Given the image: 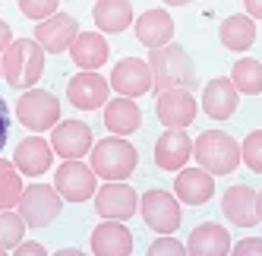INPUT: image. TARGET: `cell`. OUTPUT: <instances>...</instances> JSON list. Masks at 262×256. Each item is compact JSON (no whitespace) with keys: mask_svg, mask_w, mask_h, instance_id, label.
<instances>
[{"mask_svg":"<svg viewBox=\"0 0 262 256\" xmlns=\"http://www.w3.org/2000/svg\"><path fill=\"white\" fill-rule=\"evenodd\" d=\"M92 250L98 256H126L133 250V234L120 225V218H107L92 231Z\"/></svg>","mask_w":262,"mask_h":256,"instance_id":"16","label":"cell"},{"mask_svg":"<svg viewBox=\"0 0 262 256\" xmlns=\"http://www.w3.org/2000/svg\"><path fill=\"white\" fill-rule=\"evenodd\" d=\"M218 38L221 45L228 48V51H247L253 41H256V23H253V16H228V19L221 23L218 29Z\"/></svg>","mask_w":262,"mask_h":256,"instance_id":"25","label":"cell"},{"mask_svg":"<svg viewBox=\"0 0 262 256\" xmlns=\"http://www.w3.org/2000/svg\"><path fill=\"white\" fill-rule=\"evenodd\" d=\"M57 4L60 0H19V10L29 16V19L41 23V19H48V16L57 13Z\"/></svg>","mask_w":262,"mask_h":256,"instance_id":"31","label":"cell"},{"mask_svg":"<svg viewBox=\"0 0 262 256\" xmlns=\"http://www.w3.org/2000/svg\"><path fill=\"white\" fill-rule=\"evenodd\" d=\"M202 111L212 120H228L237 111V86L224 76L212 79L202 92Z\"/></svg>","mask_w":262,"mask_h":256,"instance_id":"20","label":"cell"},{"mask_svg":"<svg viewBox=\"0 0 262 256\" xmlns=\"http://www.w3.org/2000/svg\"><path fill=\"white\" fill-rule=\"evenodd\" d=\"M139 209H142L145 225L158 234H174L180 228V206L167 190H145Z\"/></svg>","mask_w":262,"mask_h":256,"instance_id":"8","label":"cell"},{"mask_svg":"<svg viewBox=\"0 0 262 256\" xmlns=\"http://www.w3.org/2000/svg\"><path fill=\"white\" fill-rule=\"evenodd\" d=\"M256 212H259V222H262V190L256 193Z\"/></svg>","mask_w":262,"mask_h":256,"instance_id":"38","label":"cell"},{"mask_svg":"<svg viewBox=\"0 0 262 256\" xmlns=\"http://www.w3.org/2000/svg\"><path fill=\"white\" fill-rule=\"evenodd\" d=\"M136 161H139L136 149L123 136H107L92 149V171L101 180H126L136 171Z\"/></svg>","mask_w":262,"mask_h":256,"instance_id":"3","label":"cell"},{"mask_svg":"<svg viewBox=\"0 0 262 256\" xmlns=\"http://www.w3.org/2000/svg\"><path fill=\"white\" fill-rule=\"evenodd\" d=\"M23 234H26V218L10 209H0V253L16 250L23 244Z\"/></svg>","mask_w":262,"mask_h":256,"instance_id":"29","label":"cell"},{"mask_svg":"<svg viewBox=\"0 0 262 256\" xmlns=\"http://www.w3.org/2000/svg\"><path fill=\"white\" fill-rule=\"evenodd\" d=\"M10 45H13V32H10V26L4 19H0V54H4Z\"/></svg>","mask_w":262,"mask_h":256,"instance_id":"36","label":"cell"},{"mask_svg":"<svg viewBox=\"0 0 262 256\" xmlns=\"http://www.w3.org/2000/svg\"><path fill=\"white\" fill-rule=\"evenodd\" d=\"M237 256H262V237H247L237 247H231Z\"/></svg>","mask_w":262,"mask_h":256,"instance_id":"33","label":"cell"},{"mask_svg":"<svg viewBox=\"0 0 262 256\" xmlns=\"http://www.w3.org/2000/svg\"><path fill=\"white\" fill-rule=\"evenodd\" d=\"M186 250L193 256H224L231 250V234L218 222H202L193 228L190 241H186Z\"/></svg>","mask_w":262,"mask_h":256,"instance_id":"22","label":"cell"},{"mask_svg":"<svg viewBox=\"0 0 262 256\" xmlns=\"http://www.w3.org/2000/svg\"><path fill=\"white\" fill-rule=\"evenodd\" d=\"M155 114L167 130H183L196 120V98L190 89H164L158 92Z\"/></svg>","mask_w":262,"mask_h":256,"instance_id":"9","label":"cell"},{"mask_svg":"<svg viewBox=\"0 0 262 256\" xmlns=\"http://www.w3.org/2000/svg\"><path fill=\"white\" fill-rule=\"evenodd\" d=\"M0 76H4V60H0Z\"/></svg>","mask_w":262,"mask_h":256,"instance_id":"40","label":"cell"},{"mask_svg":"<svg viewBox=\"0 0 262 256\" xmlns=\"http://www.w3.org/2000/svg\"><path fill=\"white\" fill-rule=\"evenodd\" d=\"M139 209V199L136 190L129 184H120V180H107V184L95 193V212L104 218H129Z\"/></svg>","mask_w":262,"mask_h":256,"instance_id":"13","label":"cell"},{"mask_svg":"<svg viewBox=\"0 0 262 256\" xmlns=\"http://www.w3.org/2000/svg\"><path fill=\"white\" fill-rule=\"evenodd\" d=\"M19 215L26 218L29 228H45L63 209V196L57 193V187H45V184H32L29 190H23L19 196Z\"/></svg>","mask_w":262,"mask_h":256,"instance_id":"5","label":"cell"},{"mask_svg":"<svg viewBox=\"0 0 262 256\" xmlns=\"http://www.w3.org/2000/svg\"><path fill=\"white\" fill-rule=\"evenodd\" d=\"M231 82L237 86V92L243 95H259L262 92V63L253 57H243L231 70Z\"/></svg>","mask_w":262,"mask_h":256,"instance_id":"27","label":"cell"},{"mask_svg":"<svg viewBox=\"0 0 262 256\" xmlns=\"http://www.w3.org/2000/svg\"><path fill=\"white\" fill-rule=\"evenodd\" d=\"M240 158L250 164L256 174H262V130H253L240 145Z\"/></svg>","mask_w":262,"mask_h":256,"instance_id":"30","label":"cell"},{"mask_svg":"<svg viewBox=\"0 0 262 256\" xmlns=\"http://www.w3.org/2000/svg\"><path fill=\"white\" fill-rule=\"evenodd\" d=\"M67 98L79 111H95V108L107 104V79H101L95 70H82L76 76H70Z\"/></svg>","mask_w":262,"mask_h":256,"instance_id":"11","label":"cell"},{"mask_svg":"<svg viewBox=\"0 0 262 256\" xmlns=\"http://www.w3.org/2000/svg\"><path fill=\"white\" fill-rule=\"evenodd\" d=\"M54 161V145H48L41 136H29L16 145V155H13V164L19 168V174H29V177H38L51 168Z\"/></svg>","mask_w":262,"mask_h":256,"instance_id":"18","label":"cell"},{"mask_svg":"<svg viewBox=\"0 0 262 256\" xmlns=\"http://www.w3.org/2000/svg\"><path fill=\"white\" fill-rule=\"evenodd\" d=\"M76 35H79V23L73 19L70 13H54V16H48V19L38 23L35 41H38L48 54H60L76 41Z\"/></svg>","mask_w":262,"mask_h":256,"instance_id":"12","label":"cell"},{"mask_svg":"<svg viewBox=\"0 0 262 256\" xmlns=\"http://www.w3.org/2000/svg\"><path fill=\"white\" fill-rule=\"evenodd\" d=\"M193 152H196V161L209 174H231L240 164V145L221 130H205L196 139Z\"/></svg>","mask_w":262,"mask_h":256,"instance_id":"4","label":"cell"},{"mask_svg":"<svg viewBox=\"0 0 262 256\" xmlns=\"http://www.w3.org/2000/svg\"><path fill=\"white\" fill-rule=\"evenodd\" d=\"M111 86L117 89V95H126V98L145 95L148 89H155L152 67L145 60H139V57H123L114 70H111Z\"/></svg>","mask_w":262,"mask_h":256,"instance_id":"10","label":"cell"},{"mask_svg":"<svg viewBox=\"0 0 262 256\" xmlns=\"http://www.w3.org/2000/svg\"><path fill=\"white\" fill-rule=\"evenodd\" d=\"M104 126L114 136H129V133H136L139 126H142V111H139V104L133 98H126V95H117L114 101H107L104 104Z\"/></svg>","mask_w":262,"mask_h":256,"instance_id":"21","label":"cell"},{"mask_svg":"<svg viewBox=\"0 0 262 256\" xmlns=\"http://www.w3.org/2000/svg\"><path fill=\"white\" fill-rule=\"evenodd\" d=\"M190 155H193V139L183 130H167L155 142V164L164 171H180Z\"/></svg>","mask_w":262,"mask_h":256,"instance_id":"17","label":"cell"},{"mask_svg":"<svg viewBox=\"0 0 262 256\" xmlns=\"http://www.w3.org/2000/svg\"><path fill=\"white\" fill-rule=\"evenodd\" d=\"M45 73V48L32 38L13 41L4 54V79L13 89H32Z\"/></svg>","mask_w":262,"mask_h":256,"instance_id":"2","label":"cell"},{"mask_svg":"<svg viewBox=\"0 0 262 256\" xmlns=\"http://www.w3.org/2000/svg\"><path fill=\"white\" fill-rule=\"evenodd\" d=\"M16 117L29 130H51L60 120V104L45 89H26V95L16 101Z\"/></svg>","mask_w":262,"mask_h":256,"instance_id":"7","label":"cell"},{"mask_svg":"<svg viewBox=\"0 0 262 256\" xmlns=\"http://www.w3.org/2000/svg\"><path fill=\"white\" fill-rule=\"evenodd\" d=\"M247 13L253 19H262V0H247Z\"/></svg>","mask_w":262,"mask_h":256,"instance_id":"37","label":"cell"},{"mask_svg":"<svg viewBox=\"0 0 262 256\" xmlns=\"http://www.w3.org/2000/svg\"><path fill=\"white\" fill-rule=\"evenodd\" d=\"M148 67H152L158 92H164V89H196V67L190 60V54L174 41L152 48Z\"/></svg>","mask_w":262,"mask_h":256,"instance_id":"1","label":"cell"},{"mask_svg":"<svg viewBox=\"0 0 262 256\" xmlns=\"http://www.w3.org/2000/svg\"><path fill=\"white\" fill-rule=\"evenodd\" d=\"M7 139H10V108H7L4 98H0V152H4Z\"/></svg>","mask_w":262,"mask_h":256,"instance_id":"34","label":"cell"},{"mask_svg":"<svg viewBox=\"0 0 262 256\" xmlns=\"http://www.w3.org/2000/svg\"><path fill=\"white\" fill-rule=\"evenodd\" d=\"M221 209H224V215H228L237 228H253V225L259 222V212H256V190L247 187V184H237V187H231L228 193H224Z\"/></svg>","mask_w":262,"mask_h":256,"instance_id":"19","label":"cell"},{"mask_svg":"<svg viewBox=\"0 0 262 256\" xmlns=\"http://www.w3.org/2000/svg\"><path fill=\"white\" fill-rule=\"evenodd\" d=\"M23 196V177L19 168L0 158V209H13Z\"/></svg>","mask_w":262,"mask_h":256,"instance_id":"28","label":"cell"},{"mask_svg":"<svg viewBox=\"0 0 262 256\" xmlns=\"http://www.w3.org/2000/svg\"><path fill=\"white\" fill-rule=\"evenodd\" d=\"M174 193L186 206H202L215 196V180L205 168H180L174 180Z\"/></svg>","mask_w":262,"mask_h":256,"instance_id":"14","label":"cell"},{"mask_svg":"<svg viewBox=\"0 0 262 256\" xmlns=\"http://www.w3.org/2000/svg\"><path fill=\"white\" fill-rule=\"evenodd\" d=\"M164 4H171V7H186V4H193V0H164Z\"/></svg>","mask_w":262,"mask_h":256,"instance_id":"39","label":"cell"},{"mask_svg":"<svg viewBox=\"0 0 262 256\" xmlns=\"http://www.w3.org/2000/svg\"><path fill=\"white\" fill-rule=\"evenodd\" d=\"M70 57L82 70H98L107 60V41L98 32H79L76 41L70 45Z\"/></svg>","mask_w":262,"mask_h":256,"instance_id":"24","label":"cell"},{"mask_svg":"<svg viewBox=\"0 0 262 256\" xmlns=\"http://www.w3.org/2000/svg\"><path fill=\"white\" fill-rule=\"evenodd\" d=\"M51 145L54 152L63 158H82L92 149V130L82 120H63L57 123V130L51 133Z\"/></svg>","mask_w":262,"mask_h":256,"instance_id":"15","label":"cell"},{"mask_svg":"<svg viewBox=\"0 0 262 256\" xmlns=\"http://www.w3.org/2000/svg\"><path fill=\"white\" fill-rule=\"evenodd\" d=\"M92 16H95V26L101 32H114L117 35L133 23V7H129V0H98Z\"/></svg>","mask_w":262,"mask_h":256,"instance_id":"26","label":"cell"},{"mask_svg":"<svg viewBox=\"0 0 262 256\" xmlns=\"http://www.w3.org/2000/svg\"><path fill=\"white\" fill-rule=\"evenodd\" d=\"M174 35V19L167 16V10H145L136 19V38L145 48H161L171 41Z\"/></svg>","mask_w":262,"mask_h":256,"instance_id":"23","label":"cell"},{"mask_svg":"<svg viewBox=\"0 0 262 256\" xmlns=\"http://www.w3.org/2000/svg\"><path fill=\"white\" fill-rule=\"evenodd\" d=\"M148 253H152V256H183V253H186V247H183L180 241H174L171 234H161L158 241L148 247Z\"/></svg>","mask_w":262,"mask_h":256,"instance_id":"32","label":"cell"},{"mask_svg":"<svg viewBox=\"0 0 262 256\" xmlns=\"http://www.w3.org/2000/svg\"><path fill=\"white\" fill-rule=\"evenodd\" d=\"M98 174L82 164L79 158H63V164L54 174V187L57 193L67 199V203H85V199L95 196V187H98Z\"/></svg>","mask_w":262,"mask_h":256,"instance_id":"6","label":"cell"},{"mask_svg":"<svg viewBox=\"0 0 262 256\" xmlns=\"http://www.w3.org/2000/svg\"><path fill=\"white\" fill-rule=\"evenodd\" d=\"M16 253H19V256H45V247L41 244H35V241H23L19 247H16Z\"/></svg>","mask_w":262,"mask_h":256,"instance_id":"35","label":"cell"}]
</instances>
